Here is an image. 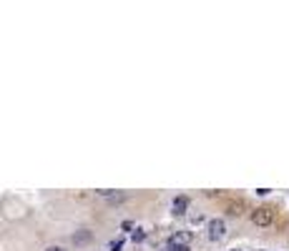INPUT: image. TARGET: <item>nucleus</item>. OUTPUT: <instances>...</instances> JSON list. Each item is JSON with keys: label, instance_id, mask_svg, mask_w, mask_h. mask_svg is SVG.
I'll list each match as a JSON object with an SVG mask.
<instances>
[{"label": "nucleus", "instance_id": "6", "mask_svg": "<svg viewBox=\"0 0 289 251\" xmlns=\"http://www.w3.org/2000/svg\"><path fill=\"white\" fill-rule=\"evenodd\" d=\"M161 251H189V246H184V244H174V241H166Z\"/></svg>", "mask_w": 289, "mask_h": 251}, {"label": "nucleus", "instance_id": "10", "mask_svg": "<svg viewBox=\"0 0 289 251\" xmlns=\"http://www.w3.org/2000/svg\"><path fill=\"white\" fill-rule=\"evenodd\" d=\"M46 251H66V249H63V246H48Z\"/></svg>", "mask_w": 289, "mask_h": 251}, {"label": "nucleus", "instance_id": "7", "mask_svg": "<svg viewBox=\"0 0 289 251\" xmlns=\"http://www.w3.org/2000/svg\"><path fill=\"white\" fill-rule=\"evenodd\" d=\"M131 241H134V244H144V241H146V231H144V229H136V231L131 234Z\"/></svg>", "mask_w": 289, "mask_h": 251}, {"label": "nucleus", "instance_id": "1", "mask_svg": "<svg viewBox=\"0 0 289 251\" xmlns=\"http://www.w3.org/2000/svg\"><path fill=\"white\" fill-rule=\"evenodd\" d=\"M252 221H254L257 226H272V224H274V211H272L269 206H259V208L252 211Z\"/></svg>", "mask_w": 289, "mask_h": 251}, {"label": "nucleus", "instance_id": "9", "mask_svg": "<svg viewBox=\"0 0 289 251\" xmlns=\"http://www.w3.org/2000/svg\"><path fill=\"white\" fill-rule=\"evenodd\" d=\"M121 229H123V231H131V229H134V224H131V221H123V224H121Z\"/></svg>", "mask_w": 289, "mask_h": 251}, {"label": "nucleus", "instance_id": "5", "mask_svg": "<svg viewBox=\"0 0 289 251\" xmlns=\"http://www.w3.org/2000/svg\"><path fill=\"white\" fill-rule=\"evenodd\" d=\"M191 231H176L174 236H169V241H174V244H184V246H189L191 244Z\"/></svg>", "mask_w": 289, "mask_h": 251}, {"label": "nucleus", "instance_id": "4", "mask_svg": "<svg viewBox=\"0 0 289 251\" xmlns=\"http://www.w3.org/2000/svg\"><path fill=\"white\" fill-rule=\"evenodd\" d=\"M171 208H174V216H184L186 208H189V198H186V196H176Z\"/></svg>", "mask_w": 289, "mask_h": 251}, {"label": "nucleus", "instance_id": "2", "mask_svg": "<svg viewBox=\"0 0 289 251\" xmlns=\"http://www.w3.org/2000/svg\"><path fill=\"white\" fill-rule=\"evenodd\" d=\"M207 229H209V239H212V241H219V239H224V234H226V224H224L221 219H212Z\"/></svg>", "mask_w": 289, "mask_h": 251}, {"label": "nucleus", "instance_id": "8", "mask_svg": "<svg viewBox=\"0 0 289 251\" xmlns=\"http://www.w3.org/2000/svg\"><path fill=\"white\" fill-rule=\"evenodd\" d=\"M121 249H123V239H116V241L108 244V251H121Z\"/></svg>", "mask_w": 289, "mask_h": 251}, {"label": "nucleus", "instance_id": "3", "mask_svg": "<svg viewBox=\"0 0 289 251\" xmlns=\"http://www.w3.org/2000/svg\"><path fill=\"white\" fill-rule=\"evenodd\" d=\"M93 241V234L88 231V229H78L75 234H73V244L75 246H86V244H91Z\"/></svg>", "mask_w": 289, "mask_h": 251}]
</instances>
